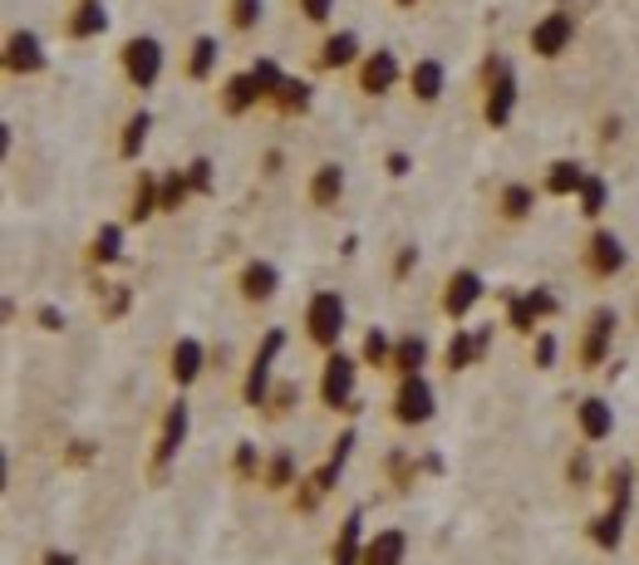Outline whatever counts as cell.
<instances>
[{
    "label": "cell",
    "mask_w": 639,
    "mask_h": 565,
    "mask_svg": "<svg viewBox=\"0 0 639 565\" xmlns=\"http://www.w3.org/2000/svg\"><path fill=\"white\" fill-rule=\"evenodd\" d=\"M344 320H350V310H344V296L340 290H316L306 306V330L310 340L320 344V350H340V334H344Z\"/></svg>",
    "instance_id": "obj_1"
},
{
    "label": "cell",
    "mask_w": 639,
    "mask_h": 565,
    "mask_svg": "<svg viewBox=\"0 0 639 565\" xmlns=\"http://www.w3.org/2000/svg\"><path fill=\"white\" fill-rule=\"evenodd\" d=\"M511 109H517V75H511L507 59L492 55L487 59V99H482V119H487L492 129H502V123L511 119Z\"/></svg>",
    "instance_id": "obj_2"
},
{
    "label": "cell",
    "mask_w": 639,
    "mask_h": 565,
    "mask_svg": "<svg viewBox=\"0 0 639 565\" xmlns=\"http://www.w3.org/2000/svg\"><path fill=\"white\" fill-rule=\"evenodd\" d=\"M123 75H129L133 89H153L163 75V45L153 35H133L123 45Z\"/></svg>",
    "instance_id": "obj_3"
},
{
    "label": "cell",
    "mask_w": 639,
    "mask_h": 565,
    "mask_svg": "<svg viewBox=\"0 0 639 565\" xmlns=\"http://www.w3.org/2000/svg\"><path fill=\"white\" fill-rule=\"evenodd\" d=\"M354 374H360V364L350 359V354H340L334 350L330 359H324V379H320V399L324 408H354Z\"/></svg>",
    "instance_id": "obj_4"
},
{
    "label": "cell",
    "mask_w": 639,
    "mask_h": 565,
    "mask_svg": "<svg viewBox=\"0 0 639 565\" xmlns=\"http://www.w3.org/2000/svg\"><path fill=\"white\" fill-rule=\"evenodd\" d=\"M280 344H286V330H266V344H261L256 359H251L246 389H241V399H246L251 408H266L271 403V359L280 354Z\"/></svg>",
    "instance_id": "obj_5"
},
{
    "label": "cell",
    "mask_w": 639,
    "mask_h": 565,
    "mask_svg": "<svg viewBox=\"0 0 639 565\" xmlns=\"http://www.w3.org/2000/svg\"><path fill=\"white\" fill-rule=\"evenodd\" d=\"M571 40H575V15H565V10H551V15H541L531 25V49L541 59H561L571 49Z\"/></svg>",
    "instance_id": "obj_6"
},
{
    "label": "cell",
    "mask_w": 639,
    "mask_h": 565,
    "mask_svg": "<svg viewBox=\"0 0 639 565\" xmlns=\"http://www.w3.org/2000/svg\"><path fill=\"white\" fill-rule=\"evenodd\" d=\"M394 418H399L404 428H418L433 418V384H428L423 374L399 384V394H394Z\"/></svg>",
    "instance_id": "obj_7"
},
{
    "label": "cell",
    "mask_w": 639,
    "mask_h": 565,
    "mask_svg": "<svg viewBox=\"0 0 639 565\" xmlns=\"http://www.w3.org/2000/svg\"><path fill=\"white\" fill-rule=\"evenodd\" d=\"M625 242L615 232H591V242H585V270H591V276H601V280H610L615 270H625Z\"/></svg>",
    "instance_id": "obj_8"
},
{
    "label": "cell",
    "mask_w": 639,
    "mask_h": 565,
    "mask_svg": "<svg viewBox=\"0 0 639 565\" xmlns=\"http://www.w3.org/2000/svg\"><path fill=\"white\" fill-rule=\"evenodd\" d=\"M482 296H487V286H482L477 270H467V266L453 270V276H448V286H443V315L448 320H463Z\"/></svg>",
    "instance_id": "obj_9"
},
{
    "label": "cell",
    "mask_w": 639,
    "mask_h": 565,
    "mask_svg": "<svg viewBox=\"0 0 639 565\" xmlns=\"http://www.w3.org/2000/svg\"><path fill=\"white\" fill-rule=\"evenodd\" d=\"M187 428H192V413H187V403L177 399L173 408H167V418H163V437H158V447H153V473H163V467L173 463L177 453H183Z\"/></svg>",
    "instance_id": "obj_10"
},
{
    "label": "cell",
    "mask_w": 639,
    "mask_h": 565,
    "mask_svg": "<svg viewBox=\"0 0 639 565\" xmlns=\"http://www.w3.org/2000/svg\"><path fill=\"white\" fill-rule=\"evenodd\" d=\"M207 369V350L202 340H192V334H183V340L173 344V354H167V374H173L177 389H187V384H197Z\"/></svg>",
    "instance_id": "obj_11"
},
{
    "label": "cell",
    "mask_w": 639,
    "mask_h": 565,
    "mask_svg": "<svg viewBox=\"0 0 639 565\" xmlns=\"http://www.w3.org/2000/svg\"><path fill=\"white\" fill-rule=\"evenodd\" d=\"M615 310L601 306L591 315V324H585V344H581V364L585 369H595V364H605V354H610V340H615Z\"/></svg>",
    "instance_id": "obj_12"
},
{
    "label": "cell",
    "mask_w": 639,
    "mask_h": 565,
    "mask_svg": "<svg viewBox=\"0 0 639 565\" xmlns=\"http://www.w3.org/2000/svg\"><path fill=\"white\" fill-rule=\"evenodd\" d=\"M236 290H241V300H246V306H266V300L280 290V270L271 266V261H246Z\"/></svg>",
    "instance_id": "obj_13"
},
{
    "label": "cell",
    "mask_w": 639,
    "mask_h": 565,
    "mask_svg": "<svg viewBox=\"0 0 639 565\" xmlns=\"http://www.w3.org/2000/svg\"><path fill=\"white\" fill-rule=\"evenodd\" d=\"M5 69L10 75H40L45 69V45H40L30 30H15L5 40Z\"/></svg>",
    "instance_id": "obj_14"
},
{
    "label": "cell",
    "mask_w": 639,
    "mask_h": 565,
    "mask_svg": "<svg viewBox=\"0 0 639 565\" xmlns=\"http://www.w3.org/2000/svg\"><path fill=\"white\" fill-rule=\"evenodd\" d=\"M394 84H399V59L389 55V49H374V55H364V65H360V89L364 93H389Z\"/></svg>",
    "instance_id": "obj_15"
},
{
    "label": "cell",
    "mask_w": 639,
    "mask_h": 565,
    "mask_svg": "<svg viewBox=\"0 0 639 565\" xmlns=\"http://www.w3.org/2000/svg\"><path fill=\"white\" fill-rule=\"evenodd\" d=\"M575 423H581L585 443H605V437L615 433V408L605 399H581L575 403Z\"/></svg>",
    "instance_id": "obj_16"
},
{
    "label": "cell",
    "mask_w": 639,
    "mask_h": 565,
    "mask_svg": "<svg viewBox=\"0 0 639 565\" xmlns=\"http://www.w3.org/2000/svg\"><path fill=\"white\" fill-rule=\"evenodd\" d=\"M408 561V536L399 527H384L379 536L364 541V561L360 565H404Z\"/></svg>",
    "instance_id": "obj_17"
},
{
    "label": "cell",
    "mask_w": 639,
    "mask_h": 565,
    "mask_svg": "<svg viewBox=\"0 0 639 565\" xmlns=\"http://www.w3.org/2000/svg\"><path fill=\"white\" fill-rule=\"evenodd\" d=\"M443 84H448V69L438 65V59H418V65L408 69V89H414L418 103H438L443 99Z\"/></svg>",
    "instance_id": "obj_18"
},
{
    "label": "cell",
    "mask_w": 639,
    "mask_h": 565,
    "mask_svg": "<svg viewBox=\"0 0 639 565\" xmlns=\"http://www.w3.org/2000/svg\"><path fill=\"white\" fill-rule=\"evenodd\" d=\"M344 197V167L340 163H320L316 173H310V202L316 207H340Z\"/></svg>",
    "instance_id": "obj_19"
},
{
    "label": "cell",
    "mask_w": 639,
    "mask_h": 565,
    "mask_svg": "<svg viewBox=\"0 0 639 565\" xmlns=\"http://www.w3.org/2000/svg\"><path fill=\"white\" fill-rule=\"evenodd\" d=\"M360 561H364V527H360V511H354V517L340 527V536H334L330 565H360Z\"/></svg>",
    "instance_id": "obj_20"
},
{
    "label": "cell",
    "mask_w": 639,
    "mask_h": 565,
    "mask_svg": "<svg viewBox=\"0 0 639 565\" xmlns=\"http://www.w3.org/2000/svg\"><path fill=\"white\" fill-rule=\"evenodd\" d=\"M585 177H591V173H585L575 158H557V163L547 167V192L551 197H575L585 187Z\"/></svg>",
    "instance_id": "obj_21"
},
{
    "label": "cell",
    "mask_w": 639,
    "mask_h": 565,
    "mask_svg": "<svg viewBox=\"0 0 639 565\" xmlns=\"http://www.w3.org/2000/svg\"><path fill=\"white\" fill-rule=\"evenodd\" d=\"M354 59H360V35L354 30H340L320 45V69H350Z\"/></svg>",
    "instance_id": "obj_22"
},
{
    "label": "cell",
    "mask_w": 639,
    "mask_h": 565,
    "mask_svg": "<svg viewBox=\"0 0 639 565\" xmlns=\"http://www.w3.org/2000/svg\"><path fill=\"white\" fill-rule=\"evenodd\" d=\"M423 364H428V340H423V334H408V340L394 344V374H399V379H418Z\"/></svg>",
    "instance_id": "obj_23"
},
{
    "label": "cell",
    "mask_w": 639,
    "mask_h": 565,
    "mask_svg": "<svg viewBox=\"0 0 639 565\" xmlns=\"http://www.w3.org/2000/svg\"><path fill=\"white\" fill-rule=\"evenodd\" d=\"M497 212L507 217V222H527V217L537 212V192H531L527 182H507L497 192Z\"/></svg>",
    "instance_id": "obj_24"
},
{
    "label": "cell",
    "mask_w": 639,
    "mask_h": 565,
    "mask_svg": "<svg viewBox=\"0 0 639 565\" xmlns=\"http://www.w3.org/2000/svg\"><path fill=\"white\" fill-rule=\"evenodd\" d=\"M153 212H163V187H158V177H153V173H143L139 182H133V207H129V217H133V222H148Z\"/></svg>",
    "instance_id": "obj_25"
},
{
    "label": "cell",
    "mask_w": 639,
    "mask_h": 565,
    "mask_svg": "<svg viewBox=\"0 0 639 565\" xmlns=\"http://www.w3.org/2000/svg\"><path fill=\"white\" fill-rule=\"evenodd\" d=\"M251 103H261V89H256V79H251V69H246V75H232L222 84V109L227 113H246Z\"/></svg>",
    "instance_id": "obj_26"
},
{
    "label": "cell",
    "mask_w": 639,
    "mask_h": 565,
    "mask_svg": "<svg viewBox=\"0 0 639 565\" xmlns=\"http://www.w3.org/2000/svg\"><path fill=\"white\" fill-rule=\"evenodd\" d=\"M109 30V10H103V0H84L75 10V20H69V35L75 40H89V35H103Z\"/></svg>",
    "instance_id": "obj_27"
},
{
    "label": "cell",
    "mask_w": 639,
    "mask_h": 565,
    "mask_svg": "<svg viewBox=\"0 0 639 565\" xmlns=\"http://www.w3.org/2000/svg\"><path fill=\"white\" fill-rule=\"evenodd\" d=\"M591 541L601 551H620V541H625V511H601V517L591 521Z\"/></svg>",
    "instance_id": "obj_28"
},
{
    "label": "cell",
    "mask_w": 639,
    "mask_h": 565,
    "mask_svg": "<svg viewBox=\"0 0 639 565\" xmlns=\"http://www.w3.org/2000/svg\"><path fill=\"white\" fill-rule=\"evenodd\" d=\"M123 256V226L119 222H103L99 232H93V246H89V261H99V266H109V261Z\"/></svg>",
    "instance_id": "obj_29"
},
{
    "label": "cell",
    "mask_w": 639,
    "mask_h": 565,
    "mask_svg": "<svg viewBox=\"0 0 639 565\" xmlns=\"http://www.w3.org/2000/svg\"><path fill=\"white\" fill-rule=\"evenodd\" d=\"M148 133H153V113H148V109H139L129 123H123V143H119L123 158H139L143 143H148Z\"/></svg>",
    "instance_id": "obj_30"
},
{
    "label": "cell",
    "mask_w": 639,
    "mask_h": 565,
    "mask_svg": "<svg viewBox=\"0 0 639 565\" xmlns=\"http://www.w3.org/2000/svg\"><path fill=\"white\" fill-rule=\"evenodd\" d=\"M605 483H610V487H605V491H610V507L615 511H630V501H635V487H630L635 483V467L630 463H615Z\"/></svg>",
    "instance_id": "obj_31"
},
{
    "label": "cell",
    "mask_w": 639,
    "mask_h": 565,
    "mask_svg": "<svg viewBox=\"0 0 639 565\" xmlns=\"http://www.w3.org/2000/svg\"><path fill=\"white\" fill-rule=\"evenodd\" d=\"M605 197H610V182L591 173V177H585V187L575 192V202H581V217H591V222H595V217L605 212Z\"/></svg>",
    "instance_id": "obj_32"
},
{
    "label": "cell",
    "mask_w": 639,
    "mask_h": 565,
    "mask_svg": "<svg viewBox=\"0 0 639 565\" xmlns=\"http://www.w3.org/2000/svg\"><path fill=\"white\" fill-rule=\"evenodd\" d=\"M473 359H482V354H477V334L473 330H458L453 340H448V369L458 374V369H467Z\"/></svg>",
    "instance_id": "obj_33"
},
{
    "label": "cell",
    "mask_w": 639,
    "mask_h": 565,
    "mask_svg": "<svg viewBox=\"0 0 639 565\" xmlns=\"http://www.w3.org/2000/svg\"><path fill=\"white\" fill-rule=\"evenodd\" d=\"M212 65H217V40L212 35H197L192 40V59H187V75L207 79V75H212Z\"/></svg>",
    "instance_id": "obj_34"
},
{
    "label": "cell",
    "mask_w": 639,
    "mask_h": 565,
    "mask_svg": "<svg viewBox=\"0 0 639 565\" xmlns=\"http://www.w3.org/2000/svg\"><path fill=\"white\" fill-rule=\"evenodd\" d=\"M251 79H256L261 99H276V93L286 89V75H280L276 59H256V65H251Z\"/></svg>",
    "instance_id": "obj_35"
},
{
    "label": "cell",
    "mask_w": 639,
    "mask_h": 565,
    "mask_svg": "<svg viewBox=\"0 0 639 565\" xmlns=\"http://www.w3.org/2000/svg\"><path fill=\"white\" fill-rule=\"evenodd\" d=\"M310 93H316V89H310L306 79H286V89L276 93V103H280L286 113H306V109H310Z\"/></svg>",
    "instance_id": "obj_36"
},
{
    "label": "cell",
    "mask_w": 639,
    "mask_h": 565,
    "mask_svg": "<svg viewBox=\"0 0 639 565\" xmlns=\"http://www.w3.org/2000/svg\"><path fill=\"white\" fill-rule=\"evenodd\" d=\"M507 324H511L517 334H531V330H537V310H531L527 296H511V300H507Z\"/></svg>",
    "instance_id": "obj_37"
},
{
    "label": "cell",
    "mask_w": 639,
    "mask_h": 565,
    "mask_svg": "<svg viewBox=\"0 0 639 565\" xmlns=\"http://www.w3.org/2000/svg\"><path fill=\"white\" fill-rule=\"evenodd\" d=\"M187 192H192L187 173H167V177H163V212H177V207L187 202Z\"/></svg>",
    "instance_id": "obj_38"
},
{
    "label": "cell",
    "mask_w": 639,
    "mask_h": 565,
    "mask_svg": "<svg viewBox=\"0 0 639 565\" xmlns=\"http://www.w3.org/2000/svg\"><path fill=\"white\" fill-rule=\"evenodd\" d=\"M364 364H394V344H389V334L384 330H370V340H364Z\"/></svg>",
    "instance_id": "obj_39"
},
{
    "label": "cell",
    "mask_w": 639,
    "mask_h": 565,
    "mask_svg": "<svg viewBox=\"0 0 639 565\" xmlns=\"http://www.w3.org/2000/svg\"><path fill=\"white\" fill-rule=\"evenodd\" d=\"M266 15V0H232V25L236 30H256Z\"/></svg>",
    "instance_id": "obj_40"
},
{
    "label": "cell",
    "mask_w": 639,
    "mask_h": 565,
    "mask_svg": "<svg viewBox=\"0 0 639 565\" xmlns=\"http://www.w3.org/2000/svg\"><path fill=\"white\" fill-rule=\"evenodd\" d=\"M290 473H296V463H290V453H280L276 463L266 467V487H271V491H280V487H296V483H290Z\"/></svg>",
    "instance_id": "obj_41"
},
{
    "label": "cell",
    "mask_w": 639,
    "mask_h": 565,
    "mask_svg": "<svg viewBox=\"0 0 639 565\" xmlns=\"http://www.w3.org/2000/svg\"><path fill=\"white\" fill-rule=\"evenodd\" d=\"M187 182H192V192H212V158L187 163Z\"/></svg>",
    "instance_id": "obj_42"
},
{
    "label": "cell",
    "mask_w": 639,
    "mask_h": 565,
    "mask_svg": "<svg viewBox=\"0 0 639 565\" xmlns=\"http://www.w3.org/2000/svg\"><path fill=\"white\" fill-rule=\"evenodd\" d=\"M531 359H537V369H551V364H557V334L541 330L537 334V350H531Z\"/></svg>",
    "instance_id": "obj_43"
},
{
    "label": "cell",
    "mask_w": 639,
    "mask_h": 565,
    "mask_svg": "<svg viewBox=\"0 0 639 565\" xmlns=\"http://www.w3.org/2000/svg\"><path fill=\"white\" fill-rule=\"evenodd\" d=\"M527 300H531V310H537V320H547V315H557V296H551L547 286H537V290H527Z\"/></svg>",
    "instance_id": "obj_44"
},
{
    "label": "cell",
    "mask_w": 639,
    "mask_h": 565,
    "mask_svg": "<svg viewBox=\"0 0 639 565\" xmlns=\"http://www.w3.org/2000/svg\"><path fill=\"white\" fill-rule=\"evenodd\" d=\"M330 5L334 0H300V10H306L310 25H324V20H330Z\"/></svg>",
    "instance_id": "obj_45"
},
{
    "label": "cell",
    "mask_w": 639,
    "mask_h": 565,
    "mask_svg": "<svg viewBox=\"0 0 639 565\" xmlns=\"http://www.w3.org/2000/svg\"><path fill=\"white\" fill-rule=\"evenodd\" d=\"M296 399H300V389H296V384H280V389H276V399H271L266 408H271V413H286V408L296 403Z\"/></svg>",
    "instance_id": "obj_46"
},
{
    "label": "cell",
    "mask_w": 639,
    "mask_h": 565,
    "mask_svg": "<svg viewBox=\"0 0 639 565\" xmlns=\"http://www.w3.org/2000/svg\"><path fill=\"white\" fill-rule=\"evenodd\" d=\"M123 310H129V286H113V296H109V306H103V315H123Z\"/></svg>",
    "instance_id": "obj_47"
},
{
    "label": "cell",
    "mask_w": 639,
    "mask_h": 565,
    "mask_svg": "<svg viewBox=\"0 0 639 565\" xmlns=\"http://www.w3.org/2000/svg\"><path fill=\"white\" fill-rule=\"evenodd\" d=\"M35 320H40V330H49V334H55V330H65V310H55V306H45Z\"/></svg>",
    "instance_id": "obj_48"
},
{
    "label": "cell",
    "mask_w": 639,
    "mask_h": 565,
    "mask_svg": "<svg viewBox=\"0 0 639 565\" xmlns=\"http://www.w3.org/2000/svg\"><path fill=\"white\" fill-rule=\"evenodd\" d=\"M565 473H571V483H591V457H585V453H575Z\"/></svg>",
    "instance_id": "obj_49"
},
{
    "label": "cell",
    "mask_w": 639,
    "mask_h": 565,
    "mask_svg": "<svg viewBox=\"0 0 639 565\" xmlns=\"http://www.w3.org/2000/svg\"><path fill=\"white\" fill-rule=\"evenodd\" d=\"M414 266H418V246H404L399 251V266H394V276H408Z\"/></svg>",
    "instance_id": "obj_50"
},
{
    "label": "cell",
    "mask_w": 639,
    "mask_h": 565,
    "mask_svg": "<svg viewBox=\"0 0 639 565\" xmlns=\"http://www.w3.org/2000/svg\"><path fill=\"white\" fill-rule=\"evenodd\" d=\"M236 467H241V473H256V447H251V443H241V453H236Z\"/></svg>",
    "instance_id": "obj_51"
},
{
    "label": "cell",
    "mask_w": 639,
    "mask_h": 565,
    "mask_svg": "<svg viewBox=\"0 0 639 565\" xmlns=\"http://www.w3.org/2000/svg\"><path fill=\"white\" fill-rule=\"evenodd\" d=\"M408 167H414L408 153H389V177H408Z\"/></svg>",
    "instance_id": "obj_52"
},
{
    "label": "cell",
    "mask_w": 639,
    "mask_h": 565,
    "mask_svg": "<svg viewBox=\"0 0 639 565\" xmlns=\"http://www.w3.org/2000/svg\"><path fill=\"white\" fill-rule=\"evenodd\" d=\"M40 565H79V561L69 556V551H45V556H40Z\"/></svg>",
    "instance_id": "obj_53"
},
{
    "label": "cell",
    "mask_w": 639,
    "mask_h": 565,
    "mask_svg": "<svg viewBox=\"0 0 639 565\" xmlns=\"http://www.w3.org/2000/svg\"><path fill=\"white\" fill-rule=\"evenodd\" d=\"M399 5H418V0H399Z\"/></svg>",
    "instance_id": "obj_54"
}]
</instances>
